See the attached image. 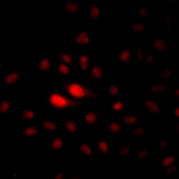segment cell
Here are the masks:
<instances>
[{"instance_id":"obj_1","label":"cell","mask_w":179,"mask_h":179,"mask_svg":"<svg viewBox=\"0 0 179 179\" xmlns=\"http://www.w3.org/2000/svg\"><path fill=\"white\" fill-rule=\"evenodd\" d=\"M63 90L68 93L74 99H97L98 94L94 92L91 89L82 85L78 82H64L61 83Z\"/></svg>"},{"instance_id":"obj_2","label":"cell","mask_w":179,"mask_h":179,"mask_svg":"<svg viewBox=\"0 0 179 179\" xmlns=\"http://www.w3.org/2000/svg\"><path fill=\"white\" fill-rule=\"evenodd\" d=\"M47 97H48V100L50 106L58 110H67L83 106L82 102L69 99L67 96L58 91L49 92Z\"/></svg>"},{"instance_id":"obj_3","label":"cell","mask_w":179,"mask_h":179,"mask_svg":"<svg viewBox=\"0 0 179 179\" xmlns=\"http://www.w3.org/2000/svg\"><path fill=\"white\" fill-rule=\"evenodd\" d=\"M76 41L82 45H87L90 42V38L88 33L85 32H79L77 34Z\"/></svg>"},{"instance_id":"obj_4","label":"cell","mask_w":179,"mask_h":179,"mask_svg":"<svg viewBox=\"0 0 179 179\" xmlns=\"http://www.w3.org/2000/svg\"><path fill=\"white\" fill-rule=\"evenodd\" d=\"M102 76H103V72L99 67H94L89 73V77L94 80L99 79Z\"/></svg>"},{"instance_id":"obj_5","label":"cell","mask_w":179,"mask_h":179,"mask_svg":"<svg viewBox=\"0 0 179 179\" xmlns=\"http://www.w3.org/2000/svg\"><path fill=\"white\" fill-rule=\"evenodd\" d=\"M99 114L96 112H89L88 114L85 116V121H86V123L89 124V125H94L96 123V122L99 120Z\"/></svg>"},{"instance_id":"obj_6","label":"cell","mask_w":179,"mask_h":179,"mask_svg":"<svg viewBox=\"0 0 179 179\" xmlns=\"http://www.w3.org/2000/svg\"><path fill=\"white\" fill-rule=\"evenodd\" d=\"M144 104H145V107L150 112V113H152V114H156V113L158 112V106L156 104V103L152 100H150V99H148L144 102Z\"/></svg>"},{"instance_id":"obj_7","label":"cell","mask_w":179,"mask_h":179,"mask_svg":"<svg viewBox=\"0 0 179 179\" xmlns=\"http://www.w3.org/2000/svg\"><path fill=\"white\" fill-rule=\"evenodd\" d=\"M19 79H20V73L16 72H12L5 77V82L7 84H13L15 83Z\"/></svg>"},{"instance_id":"obj_8","label":"cell","mask_w":179,"mask_h":179,"mask_svg":"<svg viewBox=\"0 0 179 179\" xmlns=\"http://www.w3.org/2000/svg\"><path fill=\"white\" fill-rule=\"evenodd\" d=\"M50 68V61L48 58H42L40 63L38 65V70L40 72L48 71Z\"/></svg>"},{"instance_id":"obj_9","label":"cell","mask_w":179,"mask_h":179,"mask_svg":"<svg viewBox=\"0 0 179 179\" xmlns=\"http://www.w3.org/2000/svg\"><path fill=\"white\" fill-rule=\"evenodd\" d=\"M89 11H90V16L93 20H98L99 18L100 12H99V9L96 5H91L89 8Z\"/></svg>"},{"instance_id":"obj_10","label":"cell","mask_w":179,"mask_h":179,"mask_svg":"<svg viewBox=\"0 0 179 179\" xmlns=\"http://www.w3.org/2000/svg\"><path fill=\"white\" fill-rule=\"evenodd\" d=\"M153 48L157 50H159V51H163L166 47H167V43L161 40V39H157L154 42H153Z\"/></svg>"},{"instance_id":"obj_11","label":"cell","mask_w":179,"mask_h":179,"mask_svg":"<svg viewBox=\"0 0 179 179\" xmlns=\"http://www.w3.org/2000/svg\"><path fill=\"white\" fill-rule=\"evenodd\" d=\"M38 134V129L36 127H26L23 134H22V136H34Z\"/></svg>"},{"instance_id":"obj_12","label":"cell","mask_w":179,"mask_h":179,"mask_svg":"<svg viewBox=\"0 0 179 179\" xmlns=\"http://www.w3.org/2000/svg\"><path fill=\"white\" fill-rule=\"evenodd\" d=\"M77 127H78L77 123L73 120H69L65 123V128H67V130L69 133H74V132L77 130Z\"/></svg>"},{"instance_id":"obj_13","label":"cell","mask_w":179,"mask_h":179,"mask_svg":"<svg viewBox=\"0 0 179 179\" xmlns=\"http://www.w3.org/2000/svg\"><path fill=\"white\" fill-rule=\"evenodd\" d=\"M63 145H64V141L62 138H56L51 143V148L56 150H58L62 149Z\"/></svg>"},{"instance_id":"obj_14","label":"cell","mask_w":179,"mask_h":179,"mask_svg":"<svg viewBox=\"0 0 179 179\" xmlns=\"http://www.w3.org/2000/svg\"><path fill=\"white\" fill-rule=\"evenodd\" d=\"M122 127L121 125L119 123H117V122H111L109 124V131L112 134H119L121 131Z\"/></svg>"},{"instance_id":"obj_15","label":"cell","mask_w":179,"mask_h":179,"mask_svg":"<svg viewBox=\"0 0 179 179\" xmlns=\"http://www.w3.org/2000/svg\"><path fill=\"white\" fill-rule=\"evenodd\" d=\"M80 152L84 155V156H91V148L90 147L89 144L87 143H82L79 147Z\"/></svg>"},{"instance_id":"obj_16","label":"cell","mask_w":179,"mask_h":179,"mask_svg":"<svg viewBox=\"0 0 179 179\" xmlns=\"http://www.w3.org/2000/svg\"><path fill=\"white\" fill-rule=\"evenodd\" d=\"M65 9L70 13H77L79 11V5L76 3L68 2L65 5Z\"/></svg>"},{"instance_id":"obj_17","label":"cell","mask_w":179,"mask_h":179,"mask_svg":"<svg viewBox=\"0 0 179 179\" xmlns=\"http://www.w3.org/2000/svg\"><path fill=\"white\" fill-rule=\"evenodd\" d=\"M98 147H99V150H100V152L102 154H108L109 147H108V144L107 142H105V141L99 142L98 143Z\"/></svg>"},{"instance_id":"obj_18","label":"cell","mask_w":179,"mask_h":179,"mask_svg":"<svg viewBox=\"0 0 179 179\" xmlns=\"http://www.w3.org/2000/svg\"><path fill=\"white\" fill-rule=\"evenodd\" d=\"M131 51L129 49H126L124 50L123 52H122L121 56H120V59L122 62H124V63H128L130 62L131 60Z\"/></svg>"},{"instance_id":"obj_19","label":"cell","mask_w":179,"mask_h":179,"mask_svg":"<svg viewBox=\"0 0 179 179\" xmlns=\"http://www.w3.org/2000/svg\"><path fill=\"white\" fill-rule=\"evenodd\" d=\"M42 126L46 130H49V131H54L56 129V127H58L56 123H54V122H52V121H49V120L44 121L43 124H42Z\"/></svg>"},{"instance_id":"obj_20","label":"cell","mask_w":179,"mask_h":179,"mask_svg":"<svg viewBox=\"0 0 179 179\" xmlns=\"http://www.w3.org/2000/svg\"><path fill=\"white\" fill-rule=\"evenodd\" d=\"M59 58L65 64H70L72 63V56H70V54H68L67 52L59 53Z\"/></svg>"},{"instance_id":"obj_21","label":"cell","mask_w":179,"mask_h":179,"mask_svg":"<svg viewBox=\"0 0 179 179\" xmlns=\"http://www.w3.org/2000/svg\"><path fill=\"white\" fill-rule=\"evenodd\" d=\"M124 122L128 126H133L136 122V117L134 115H127L124 117Z\"/></svg>"},{"instance_id":"obj_22","label":"cell","mask_w":179,"mask_h":179,"mask_svg":"<svg viewBox=\"0 0 179 179\" xmlns=\"http://www.w3.org/2000/svg\"><path fill=\"white\" fill-rule=\"evenodd\" d=\"M9 108H10V102L8 100H4L1 102V104H0V112L4 114V113H6Z\"/></svg>"},{"instance_id":"obj_23","label":"cell","mask_w":179,"mask_h":179,"mask_svg":"<svg viewBox=\"0 0 179 179\" xmlns=\"http://www.w3.org/2000/svg\"><path fill=\"white\" fill-rule=\"evenodd\" d=\"M35 114L32 110H25L22 113V117L24 120H31L34 117Z\"/></svg>"},{"instance_id":"obj_24","label":"cell","mask_w":179,"mask_h":179,"mask_svg":"<svg viewBox=\"0 0 179 179\" xmlns=\"http://www.w3.org/2000/svg\"><path fill=\"white\" fill-rule=\"evenodd\" d=\"M166 89L167 88L164 84H155V85L152 86V91L153 93H158V92L166 91Z\"/></svg>"},{"instance_id":"obj_25","label":"cell","mask_w":179,"mask_h":179,"mask_svg":"<svg viewBox=\"0 0 179 179\" xmlns=\"http://www.w3.org/2000/svg\"><path fill=\"white\" fill-rule=\"evenodd\" d=\"M58 71H59V73H61L64 75H67V74H68L70 73L69 67H67V64H60L58 65Z\"/></svg>"},{"instance_id":"obj_26","label":"cell","mask_w":179,"mask_h":179,"mask_svg":"<svg viewBox=\"0 0 179 179\" xmlns=\"http://www.w3.org/2000/svg\"><path fill=\"white\" fill-rule=\"evenodd\" d=\"M144 30V26L143 23H134L133 25V32L134 33H142Z\"/></svg>"},{"instance_id":"obj_27","label":"cell","mask_w":179,"mask_h":179,"mask_svg":"<svg viewBox=\"0 0 179 179\" xmlns=\"http://www.w3.org/2000/svg\"><path fill=\"white\" fill-rule=\"evenodd\" d=\"M175 159H176V157L174 156H169V157H167L163 159V161H162V164L164 167H168V166H170L174 161H175Z\"/></svg>"},{"instance_id":"obj_28","label":"cell","mask_w":179,"mask_h":179,"mask_svg":"<svg viewBox=\"0 0 179 179\" xmlns=\"http://www.w3.org/2000/svg\"><path fill=\"white\" fill-rule=\"evenodd\" d=\"M125 108V106L122 102H115L114 105H113V109H114L115 111H122Z\"/></svg>"},{"instance_id":"obj_29","label":"cell","mask_w":179,"mask_h":179,"mask_svg":"<svg viewBox=\"0 0 179 179\" xmlns=\"http://www.w3.org/2000/svg\"><path fill=\"white\" fill-rule=\"evenodd\" d=\"M118 92H119V87L115 85V84H114V85H111L109 87V93L111 94V95L116 96V95H117Z\"/></svg>"},{"instance_id":"obj_30","label":"cell","mask_w":179,"mask_h":179,"mask_svg":"<svg viewBox=\"0 0 179 179\" xmlns=\"http://www.w3.org/2000/svg\"><path fill=\"white\" fill-rule=\"evenodd\" d=\"M148 156H149L148 150H145V149H143V150H140V152H139V153H138V155H137V158H138V159H143V158H146V157H148Z\"/></svg>"},{"instance_id":"obj_31","label":"cell","mask_w":179,"mask_h":179,"mask_svg":"<svg viewBox=\"0 0 179 179\" xmlns=\"http://www.w3.org/2000/svg\"><path fill=\"white\" fill-rule=\"evenodd\" d=\"M139 15L141 18H146L150 15V11L148 10V9H145V8H143V9H141V10L139 11Z\"/></svg>"},{"instance_id":"obj_32","label":"cell","mask_w":179,"mask_h":179,"mask_svg":"<svg viewBox=\"0 0 179 179\" xmlns=\"http://www.w3.org/2000/svg\"><path fill=\"white\" fill-rule=\"evenodd\" d=\"M160 76L163 77V78H171L172 77V73H171V71L170 69H165L161 73H160Z\"/></svg>"},{"instance_id":"obj_33","label":"cell","mask_w":179,"mask_h":179,"mask_svg":"<svg viewBox=\"0 0 179 179\" xmlns=\"http://www.w3.org/2000/svg\"><path fill=\"white\" fill-rule=\"evenodd\" d=\"M158 145L159 148H161V149H166V148L168 146V143L167 142L166 140L162 139V140H159V141H158Z\"/></svg>"},{"instance_id":"obj_34","label":"cell","mask_w":179,"mask_h":179,"mask_svg":"<svg viewBox=\"0 0 179 179\" xmlns=\"http://www.w3.org/2000/svg\"><path fill=\"white\" fill-rule=\"evenodd\" d=\"M130 150H131V148L129 146H126V147H124L123 149L121 150L120 153H121L122 156H127L129 154V152H130Z\"/></svg>"},{"instance_id":"obj_35","label":"cell","mask_w":179,"mask_h":179,"mask_svg":"<svg viewBox=\"0 0 179 179\" xmlns=\"http://www.w3.org/2000/svg\"><path fill=\"white\" fill-rule=\"evenodd\" d=\"M163 24L165 26V28L167 30H170L171 28V20L169 18H166L165 20L163 21Z\"/></svg>"},{"instance_id":"obj_36","label":"cell","mask_w":179,"mask_h":179,"mask_svg":"<svg viewBox=\"0 0 179 179\" xmlns=\"http://www.w3.org/2000/svg\"><path fill=\"white\" fill-rule=\"evenodd\" d=\"M134 135H143L145 134V129L143 127H138L135 131H134Z\"/></svg>"},{"instance_id":"obj_37","label":"cell","mask_w":179,"mask_h":179,"mask_svg":"<svg viewBox=\"0 0 179 179\" xmlns=\"http://www.w3.org/2000/svg\"><path fill=\"white\" fill-rule=\"evenodd\" d=\"M89 64H90L89 60H86V61H80V67H81V68H82V70L87 69Z\"/></svg>"},{"instance_id":"obj_38","label":"cell","mask_w":179,"mask_h":179,"mask_svg":"<svg viewBox=\"0 0 179 179\" xmlns=\"http://www.w3.org/2000/svg\"><path fill=\"white\" fill-rule=\"evenodd\" d=\"M136 58H137L138 60H142L143 58V50L141 49H139L136 52Z\"/></svg>"},{"instance_id":"obj_39","label":"cell","mask_w":179,"mask_h":179,"mask_svg":"<svg viewBox=\"0 0 179 179\" xmlns=\"http://www.w3.org/2000/svg\"><path fill=\"white\" fill-rule=\"evenodd\" d=\"M153 61H154V58H153V56H148L147 58H146L145 63H146L147 64H152Z\"/></svg>"},{"instance_id":"obj_40","label":"cell","mask_w":179,"mask_h":179,"mask_svg":"<svg viewBox=\"0 0 179 179\" xmlns=\"http://www.w3.org/2000/svg\"><path fill=\"white\" fill-rule=\"evenodd\" d=\"M176 168H177V167H176V166H174V167H170V168L167 169L166 173H167V174H171V173H173L174 171L176 170Z\"/></svg>"},{"instance_id":"obj_41","label":"cell","mask_w":179,"mask_h":179,"mask_svg":"<svg viewBox=\"0 0 179 179\" xmlns=\"http://www.w3.org/2000/svg\"><path fill=\"white\" fill-rule=\"evenodd\" d=\"M54 178H55V179H62V178H64V174L61 173V172L56 173V174L54 176Z\"/></svg>"},{"instance_id":"obj_42","label":"cell","mask_w":179,"mask_h":179,"mask_svg":"<svg viewBox=\"0 0 179 179\" xmlns=\"http://www.w3.org/2000/svg\"><path fill=\"white\" fill-rule=\"evenodd\" d=\"M86 60H89L87 56H82L80 58V61H86Z\"/></svg>"},{"instance_id":"obj_43","label":"cell","mask_w":179,"mask_h":179,"mask_svg":"<svg viewBox=\"0 0 179 179\" xmlns=\"http://www.w3.org/2000/svg\"><path fill=\"white\" fill-rule=\"evenodd\" d=\"M175 115H176V117H179V108H178V107H177V108H176V110H175Z\"/></svg>"},{"instance_id":"obj_44","label":"cell","mask_w":179,"mask_h":179,"mask_svg":"<svg viewBox=\"0 0 179 179\" xmlns=\"http://www.w3.org/2000/svg\"><path fill=\"white\" fill-rule=\"evenodd\" d=\"M176 97L179 96V89H176Z\"/></svg>"},{"instance_id":"obj_45","label":"cell","mask_w":179,"mask_h":179,"mask_svg":"<svg viewBox=\"0 0 179 179\" xmlns=\"http://www.w3.org/2000/svg\"><path fill=\"white\" fill-rule=\"evenodd\" d=\"M12 175H13L14 176H17V174H14V173H12Z\"/></svg>"}]
</instances>
